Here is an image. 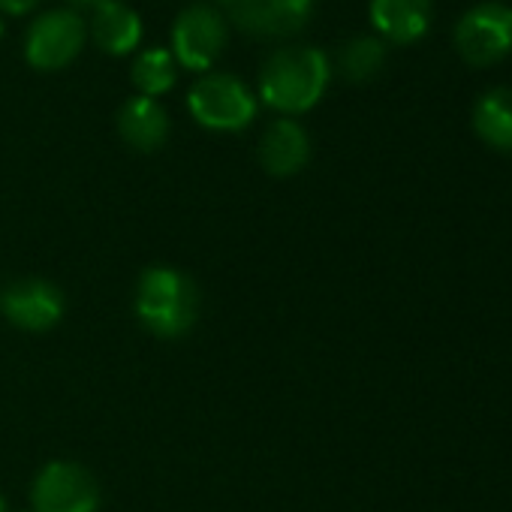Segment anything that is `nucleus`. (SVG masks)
Wrapping results in <instances>:
<instances>
[{
	"label": "nucleus",
	"mask_w": 512,
	"mask_h": 512,
	"mask_svg": "<svg viewBox=\"0 0 512 512\" xmlns=\"http://www.w3.org/2000/svg\"><path fill=\"white\" fill-rule=\"evenodd\" d=\"M371 22L389 40L413 43L431 25V0H371Z\"/></svg>",
	"instance_id": "f8f14e48"
},
{
	"label": "nucleus",
	"mask_w": 512,
	"mask_h": 512,
	"mask_svg": "<svg viewBox=\"0 0 512 512\" xmlns=\"http://www.w3.org/2000/svg\"><path fill=\"white\" fill-rule=\"evenodd\" d=\"M223 16L253 37H293L314 10V0H220Z\"/></svg>",
	"instance_id": "6e6552de"
},
{
	"label": "nucleus",
	"mask_w": 512,
	"mask_h": 512,
	"mask_svg": "<svg viewBox=\"0 0 512 512\" xmlns=\"http://www.w3.org/2000/svg\"><path fill=\"white\" fill-rule=\"evenodd\" d=\"M133 85L142 97H160L175 85V58L169 49H148L133 64Z\"/></svg>",
	"instance_id": "2eb2a0df"
},
{
	"label": "nucleus",
	"mask_w": 512,
	"mask_h": 512,
	"mask_svg": "<svg viewBox=\"0 0 512 512\" xmlns=\"http://www.w3.org/2000/svg\"><path fill=\"white\" fill-rule=\"evenodd\" d=\"M73 4H82V7H97V4H103V0H73Z\"/></svg>",
	"instance_id": "a211bd4d"
},
{
	"label": "nucleus",
	"mask_w": 512,
	"mask_h": 512,
	"mask_svg": "<svg viewBox=\"0 0 512 512\" xmlns=\"http://www.w3.org/2000/svg\"><path fill=\"white\" fill-rule=\"evenodd\" d=\"M31 503L34 512H94L100 506V488L85 467L52 461L40 470Z\"/></svg>",
	"instance_id": "0eeeda50"
},
{
	"label": "nucleus",
	"mask_w": 512,
	"mask_h": 512,
	"mask_svg": "<svg viewBox=\"0 0 512 512\" xmlns=\"http://www.w3.org/2000/svg\"><path fill=\"white\" fill-rule=\"evenodd\" d=\"M455 46L473 67H488L512 49V7L500 0L470 7L455 25Z\"/></svg>",
	"instance_id": "20e7f679"
},
{
	"label": "nucleus",
	"mask_w": 512,
	"mask_h": 512,
	"mask_svg": "<svg viewBox=\"0 0 512 512\" xmlns=\"http://www.w3.org/2000/svg\"><path fill=\"white\" fill-rule=\"evenodd\" d=\"M383 61H386V46H383V40L362 34V37H353V40L341 49V61H338V64H341V73H344L350 82H368L371 76L380 73Z\"/></svg>",
	"instance_id": "dca6fc26"
},
{
	"label": "nucleus",
	"mask_w": 512,
	"mask_h": 512,
	"mask_svg": "<svg viewBox=\"0 0 512 512\" xmlns=\"http://www.w3.org/2000/svg\"><path fill=\"white\" fill-rule=\"evenodd\" d=\"M118 130L121 136L139 148V151H154L166 142L169 136V118L163 106L154 97H133L121 106L118 112Z\"/></svg>",
	"instance_id": "ddd939ff"
},
{
	"label": "nucleus",
	"mask_w": 512,
	"mask_h": 512,
	"mask_svg": "<svg viewBox=\"0 0 512 512\" xmlns=\"http://www.w3.org/2000/svg\"><path fill=\"white\" fill-rule=\"evenodd\" d=\"M226 46V22L208 4H190L172 25V58L187 70H208Z\"/></svg>",
	"instance_id": "39448f33"
},
{
	"label": "nucleus",
	"mask_w": 512,
	"mask_h": 512,
	"mask_svg": "<svg viewBox=\"0 0 512 512\" xmlns=\"http://www.w3.org/2000/svg\"><path fill=\"white\" fill-rule=\"evenodd\" d=\"M473 127L491 148L512 151V88H488L473 106Z\"/></svg>",
	"instance_id": "4468645a"
},
{
	"label": "nucleus",
	"mask_w": 512,
	"mask_h": 512,
	"mask_svg": "<svg viewBox=\"0 0 512 512\" xmlns=\"http://www.w3.org/2000/svg\"><path fill=\"white\" fill-rule=\"evenodd\" d=\"M0 34H4V22H0Z\"/></svg>",
	"instance_id": "aec40b11"
},
{
	"label": "nucleus",
	"mask_w": 512,
	"mask_h": 512,
	"mask_svg": "<svg viewBox=\"0 0 512 512\" xmlns=\"http://www.w3.org/2000/svg\"><path fill=\"white\" fill-rule=\"evenodd\" d=\"M40 0H0V10L10 13V16H22L28 10H34Z\"/></svg>",
	"instance_id": "f3484780"
},
{
	"label": "nucleus",
	"mask_w": 512,
	"mask_h": 512,
	"mask_svg": "<svg viewBox=\"0 0 512 512\" xmlns=\"http://www.w3.org/2000/svg\"><path fill=\"white\" fill-rule=\"evenodd\" d=\"M190 115L208 130H244L256 118V97L229 73L199 79L187 94Z\"/></svg>",
	"instance_id": "7ed1b4c3"
},
{
	"label": "nucleus",
	"mask_w": 512,
	"mask_h": 512,
	"mask_svg": "<svg viewBox=\"0 0 512 512\" xmlns=\"http://www.w3.org/2000/svg\"><path fill=\"white\" fill-rule=\"evenodd\" d=\"M85 22L73 10H49L34 19L25 40V58L37 70L67 67L85 46Z\"/></svg>",
	"instance_id": "423d86ee"
},
{
	"label": "nucleus",
	"mask_w": 512,
	"mask_h": 512,
	"mask_svg": "<svg viewBox=\"0 0 512 512\" xmlns=\"http://www.w3.org/2000/svg\"><path fill=\"white\" fill-rule=\"evenodd\" d=\"M199 296L196 287L175 269L154 266L139 278L136 314L157 338H181L196 323Z\"/></svg>",
	"instance_id": "f03ea898"
},
{
	"label": "nucleus",
	"mask_w": 512,
	"mask_h": 512,
	"mask_svg": "<svg viewBox=\"0 0 512 512\" xmlns=\"http://www.w3.org/2000/svg\"><path fill=\"white\" fill-rule=\"evenodd\" d=\"M329 58L314 46L278 49L260 73V97L278 112H308L329 85Z\"/></svg>",
	"instance_id": "f257e3e1"
},
{
	"label": "nucleus",
	"mask_w": 512,
	"mask_h": 512,
	"mask_svg": "<svg viewBox=\"0 0 512 512\" xmlns=\"http://www.w3.org/2000/svg\"><path fill=\"white\" fill-rule=\"evenodd\" d=\"M94 40L109 55H127L142 40V19L124 0H103L94 7Z\"/></svg>",
	"instance_id": "9b49d317"
},
{
	"label": "nucleus",
	"mask_w": 512,
	"mask_h": 512,
	"mask_svg": "<svg viewBox=\"0 0 512 512\" xmlns=\"http://www.w3.org/2000/svg\"><path fill=\"white\" fill-rule=\"evenodd\" d=\"M4 314L19 329L46 332V329L58 326V320L64 317V296L58 287H52L46 281H22L7 290Z\"/></svg>",
	"instance_id": "1a4fd4ad"
},
{
	"label": "nucleus",
	"mask_w": 512,
	"mask_h": 512,
	"mask_svg": "<svg viewBox=\"0 0 512 512\" xmlns=\"http://www.w3.org/2000/svg\"><path fill=\"white\" fill-rule=\"evenodd\" d=\"M308 157H311L308 133L302 130V124H296L290 118L275 121L260 142V160L278 178L296 175L308 163Z\"/></svg>",
	"instance_id": "9d476101"
},
{
	"label": "nucleus",
	"mask_w": 512,
	"mask_h": 512,
	"mask_svg": "<svg viewBox=\"0 0 512 512\" xmlns=\"http://www.w3.org/2000/svg\"><path fill=\"white\" fill-rule=\"evenodd\" d=\"M4 509H7V506H4V497H0V512H4Z\"/></svg>",
	"instance_id": "6ab92c4d"
}]
</instances>
